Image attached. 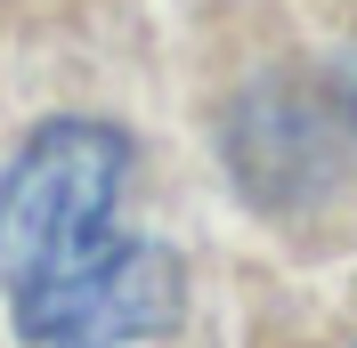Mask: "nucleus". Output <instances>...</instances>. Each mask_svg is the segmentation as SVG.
<instances>
[{"mask_svg": "<svg viewBox=\"0 0 357 348\" xmlns=\"http://www.w3.org/2000/svg\"><path fill=\"white\" fill-rule=\"evenodd\" d=\"M122 187H130V138L114 122L33 130V146L0 178V292H8V308L106 251Z\"/></svg>", "mask_w": 357, "mask_h": 348, "instance_id": "1", "label": "nucleus"}, {"mask_svg": "<svg viewBox=\"0 0 357 348\" xmlns=\"http://www.w3.org/2000/svg\"><path fill=\"white\" fill-rule=\"evenodd\" d=\"M178 308H187L178 260L162 243L114 235L98 260H82L33 300H17V332L33 348H130V340H162L178 324Z\"/></svg>", "mask_w": 357, "mask_h": 348, "instance_id": "2", "label": "nucleus"}]
</instances>
